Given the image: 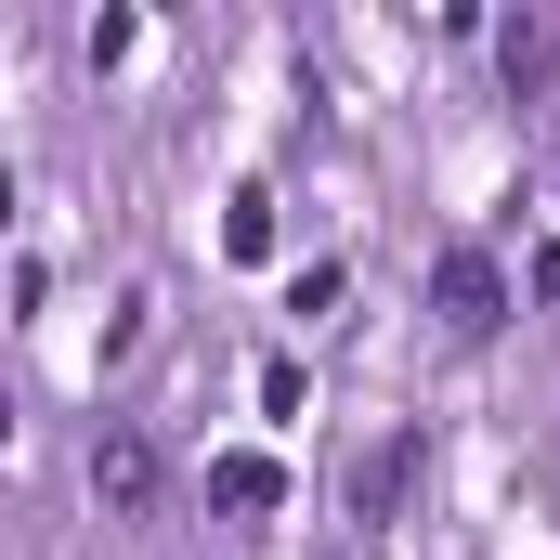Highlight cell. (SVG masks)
<instances>
[{
	"label": "cell",
	"mask_w": 560,
	"mask_h": 560,
	"mask_svg": "<svg viewBox=\"0 0 560 560\" xmlns=\"http://www.w3.org/2000/svg\"><path fill=\"white\" fill-rule=\"evenodd\" d=\"M430 469L418 430H392V443H365V469H352V535H392V509H405V482Z\"/></svg>",
	"instance_id": "cell-1"
},
{
	"label": "cell",
	"mask_w": 560,
	"mask_h": 560,
	"mask_svg": "<svg viewBox=\"0 0 560 560\" xmlns=\"http://www.w3.org/2000/svg\"><path fill=\"white\" fill-rule=\"evenodd\" d=\"M92 495H105L118 522L156 509V443H143V430H105V443H92Z\"/></svg>",
	"instance_id": "cell-2"
},
{
	"label": "cell",
	"mask_w": 560,
	"mask_h": 560,
	"mask_svg": "<svg viewBox=\"0 0 560 560\" xmlns=\"http://www.w3.org/2000/svg\"><path fill=\"white\" fill-rule=\"evenodd\" d=\"M443 300H456V313H443L456 339H482V326H495V275H482V261H456V275H443Z\"/></svg>",
	"instance_id": "cell-3"
},
{
	"label": "cell",
	"mask_w": 560,
	"mask_h": 560,
	"mask_svg": "<svg viewBox=\"0 0 560 560\" xmlns=\"http://www.w3.org/2000/svg\"><path fill=\"white\" fill-rule=\"evenodd\" d=\"M0 443H13V392H0Z\"/></svg>",
	"instance_id": "cell-4"
}]
</instances>
